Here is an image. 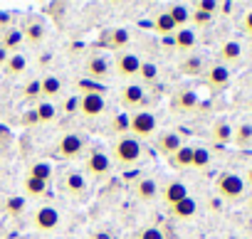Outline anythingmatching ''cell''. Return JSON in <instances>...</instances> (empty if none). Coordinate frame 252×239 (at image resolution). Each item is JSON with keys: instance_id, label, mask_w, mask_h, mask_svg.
I'll return each instance as SVG.
<instances>
[{"instance_id": "f6af8a7d", "label": "cell", "mask_w": 252, "mask_h": 239, "mask_svg": "<svg viewBox=\"0 0 252 239\" xmlns=\"http://www.w3.org/2000/svg\"><path fill=\"white\" fill-rule=\"evenodd\" d=\"M242 180H245V185H250V187H252V168H247V170H245V178H242Z\"/></svg>"}, {"instance_id": "b9f144b4", "label": "cell", "mask_w": 252, "mask_h": 239, "mask_svg": "<svg viewBox=\"0 0 252 239\" xmlns=\"http://www.w3.org/2000/svg\"><path fill=\"white\" fill-rule=\"evenodd\" d=\"M77 111H79V99L77 96H69L64 101V113H77Z\"/></svg>"}, {"instance_id": "1f68e13d", "label": "cell", "mask_w": 252, "mask_h": 239, "mask_svg": "<svg viewBox=\"0 0 252 239\" xmlns=\"http://www.w3.org/2000/svg\"><path fill=\"white\" fill-rule=\"evenodd\" d=\"M154 32H158V35H173L176 32V25L168 18V13H158L154 18Z\"/></svg>"}, {"instance_id": "7402d4cb", "label": "cell", "mask_w": 252, "mask_h": 239, "mask_svg": "<svg viewBox=\"0 0 252 239\" xmlns=\"http://www.w3.org/2000/svg\"><path fill=\"white\" fill-rule=\"evenodd\" d=\"M60 108L52 104V101H37L32 116H35V124H52L55 118H57Z\"/></svg>"}, {"instance_id": "836d02e7", "label": "cell", "mask_w": 252, "mask_h": 239, "mask_svg": "<svg viewBox=\"0 0 252 239\" xmlns=\"http://www.w3.org/2000/svg\"><path fill=\"white\" fill-rule=\"evenodd\" d=\"M210 165V151L203 148V146H195L193 148V160H190V168L195 170H205Z\"/></svg>"}, {"instance_id": "ab89813d", "label": "cell", "mask_w": 252, "mask_h": 239, "mask_svg": "<svg viewBox=\"0 0 252 239\" xmlns=\"http://www.w3.org/2000/svg\"><path fill=\"white\" fill-rule=\"evenodd\" d=\"M190 20L195 23V27H205V25L210 23V15H205V13H200V10H190Z\"/></svg>"}, {"instance_id": "8d00e7d4", "label": "cell", "mask_w": 252, "mask_h": 239, "mask_svg": "<svg viewBox=\"0 0 252 239\" xmlns=\"http://www.w3.org/2000/svg\"><path fill=\"white\" fill-rule=\"evenodd\" d=\"M40 94H42V89H40V79H30V81L23 86V99H25V101H37Z\"/></svg>"}, {"instance_id": "60d3db41", "label": "cell", "mask_w": 252, "mask_h": 239, "mask_svg": "<svg viewBox=\"0 0 252 239\" xmlns=\"http://www.w3.org/2000/svg\"><path fill=\"white\" fill-rule=\"evenodd\" d=\"M10 27H13V15L8 10H0V35H3L5 30H10Z\"/></svg>"}, {"instance_id": "7bdbcfd3", "label": "cell", "mask_w": 252, "mask_h": 239, "mask_svg": "<svg viewBox=\"0 0 252 239\" xmlns=\"http://www.w3.org/2000/svg\"><path fill=\"white\" fill-rule=\"evenodd\" d=\"M242 30H245V35H250V37H252V10L242 18Z\"/></svg>"}, {"instance_id": "4316f807", "label": "cell", "mask_w": 252, "mask_h": 239, "mask_svg": "<svg viewBox=\"0 0 252 239\" xmlns=\"http://www.w3.org/2000/svg\"><path fill=\"white\" fill-rule=\"evenodd\" d=\"M25 207H28V197H25V195H10V197L3 202V210H5V214H10V217H20V214L25 212Z\"/></svg>"}, {"instance_id": "9a60e30c", "label": "cell", "mask_w": 252, "mask_h": 239, "mask_svg": "<svg viewBox=\"0 0 252 239\" xmlns=\"http://www.w3.org/2000/svg\"><path fill=\"white\" fill-rule=\"evenodd\" d=\"M161 197L166 200V205H176V202H181V200H186L188 197V187H186V183H181V180H171L163 190H161Z\"/></svg>"}, {"instance_id": "484cf974", "label": "cell", "mask_w": 252, "mask_h": 239, "mask_svg": "<svg viewBox=\"0 0 252 239\" xmlns=\"http://www.w3.org/2000/svg\"><path fill=\"white\" fill-rule=\"evenodd\" d=\"M134 190H136V197H139L141 202H151V200H156V195L161 192L158 185H156V180H151V178H141Z\"/></svg>"}, {"instance_id": "74e56055", "label": "cell", "mask_w": 252, "mask_h": 239, "mask_svg": "<svg viewBox=\"0 0 252 239\" xmlns=\"http://www.w3.org/2000/svg\"><path fill=\"white\" fill-rule=\"evenodd\" d=\"M136 239H166V234H163L161 227L149 224V227H141V229L136 232Z\"/></svg>"}, {"instance_id": "6da1fadb", "label": "cell", "mask_w": 252, "mask_h": 239, "mask_svg": "<svg viewBox=\"0 0 252 239\" xmlns=\"http://www.w3.org/2000/svg\"><path fill=\"white\" fill-rule=\"evenodd\" d=\"M156 131H158V121H156V116L151 111L139 108V111H131L129 113V131H126V133H129L131 138H136L139 143L154 138Z\"/></svg>"}, {"instance_id": "4dcf8cb0", "label": "cell", "mask_w": 252, "mask_h": 239, "mask_svg": "<svg viewBox=\"0 0 252 239\" xmlns=\"http://www.w3.org/2000/svg\"><path fill=\"white\" fill-rule=\"evenodd\" d=\"M23 190H25V197H42L45 195V190H47V183H42V180H35V178H25L23 180Z\"/></svg>"}, {"instance_id": "ffe728a7", "label": "cell", "mask_w": 252, "mask_h": 239, "mask_svg": "<svg viewBox=\"0 0 252 239\" xmlns=\"http://www.w3.org/2000/svg\"><path fill=\"white\" fill-rule=\"evenodd\" d=\"M183 148V138L176 133V131H168V133H161L158 136V151L163 153V156H173L176 151H181Z\"/></svg>"}, {"instance_id": "ac0fdd59", "label": "cell", "mask_w": 252, "mask_h": 239, "mask_svg": "<svg viewBox=\"0 0 252 239\" xmlns=\"http://www.w3.org/2000/svg\"><path fill=\"white\" fill-rule=\"evenodd\" d=\"M5 74L10 77V79H18V77H23L25 72H28V57L23 54V52H15V54H10L8 57V62H5Z\"/></svg>"}, {"instance_id": "bcb514c9", "label": "cell", "mask_w": 252, "mask_h": 239, "mask_svg": "<svg viewBox=\"0 0 252 239\" xmlns=\"http://www.w3.org/2000/svg\"><path fill=\"white\" fill-rule=\"evenodd\" d=\"M250 212H252V200H250Z\"/></svg>"}, {"instance_id": "83f0119b", "label": "cell", "mask_w": 252, "mask_h": 239, "mask_svg": "<svg viewBox=\"0 0 252 239\" xmlns=\"http://www.w3.org/2000/svg\"><path fill=\"white\" fill-rule=\"evenodd\" d=\"M232 131H235V129H232L227 121H218V124L213 126V131H210V138L222 146V143H230V141H232Z\"/></svg>"}, {"instance_id": "f1b7e54d", "label": "cell", "mask_w": 252, "mask_h": 239, "mask_svg": "<svg viewBox=\"0 0 252 239\" xmlns=\"http://www.w3.org/2000/svg\"><path fill=\"white\" fill-rule=\"evenodd\" d=\"M181 72L188 74V77H198V74H203V57H198V54H188V57L181 62Z\"/></svg>"}, {"instance_id": "d590c367", "label": "cell", "mask_w": 252, "mask_h": 239, "mask_svg": "<svg viewBox=\"0 0 252 239\" xmlns=\"http://www.w3.org/2000/svg\"><path fill=\"white\" fill-rule=\"evenodd\" d=\"M139 79H141L144 84H151V81H156V79H158V67H156L154 62H141Z\"/></svg>"}, {"instance_id": "d4e9b609", "label": "cell", "mask_w": 252, "mask_h": 239, "mask_svg": "<svg viewBox=\"0 0 252 239\" xmlns=\"http://www.w3.org/2000/svg\"><path fill=\"white\" fill-rule=\"evenodd\" d=\"M64 190L72 197H84V192H87V178L82 173H69L64 178Z\"/></svg>"}, {"instance_id": "8992f818", "label": "cell", "mask_w": 252, "mask_h": 239, "mask_svg": "<svg viewBox=\"0 0 252 239\" xmlns=\"http://www.w3.org/2000/svg\"><path fill=\"white\" fill-rule=\"evenodd\" d=\"M60 224H62V214H60V210H55L52 205H42V207H37V210L32 212V227H35L37 232L50 234V232H57Z\"/></svg>"}, {"instance_id": "5bb4252c", "label": "cell", "mask_w": 252, "mask_h": 239, "mask_svg": "<svg viewBox=\"0 0 252 239\" xmlns=\"http://www.w3.org/2000/svg\"><path fill=\"white\" fill-rule=\"evenodd\" d=\"M40 89H42L40 99L42 101H52V99H57L62 94V79L57 74H47V77L40 79Z\"/></svg>"}, {"instance_id": "277c9868", "label": "cell", "mask_w": 252, "mask_h": 239, "mask_svg": "<svg viewBox=\"0 0 252 239\" xmlns=\"http://www.w3.org/2000/svg\"><path fill=\"white\" fill-rule=\"evenodd\" d=\"M111 170H114V163H111V156L106 153V151H101V148H96V151H92L89 156H87V160H84V173L92 178V180H106L109 175H111Z\"/></svg>"}, {"instance_id": "7c38bea8", "label": "cell", "mask_w": 252, "mask_h": 239, "mask_svg": "<svg viewBox=\"0 0 252 239\" xmlns=\"http://www.w3.org/2000/svg\"><path fill=\"white\" fill-rule=\"evenodd\" d=\"M104 45L109 50H114V52H126L129 45H131V35H129V30H124V27H114V30H109L104 35Z\"/></svg>"}, {"instance_id": "603a6c76", "label": "cell", "mask_w": 252, "mask_h": 239, "mask_svg": "<svg viewBox=\"0 0 252 239\" xmlns=\"http://www.w3.org/2000/svg\"><path fill=\"white\" fill-rule=\"evenodd\" d=\"M195 42H198V37H195V30H190V27L173 32V45H176L178 52H190L195 47Z\"/></svg>"}, {"instance_id": "44dd1931", "label": "cell", "mask_w": 252, "mask_h": 239, "mask_svg": "<svg viewBox=\"0 0 252 239\" xmlns=\"http://www.w3.org/2000/svg\"><path fill=\"white\" fill-rule=\"evenodd\" d=\"M171 214H173L176 219H193V217L198 214V200H193V197L188 195L186 200H181V202H176V205L171 207Z\"/></svg>"}, {"instance_id": "52a82bcc", "label": "cell", "mask_w": 252, "mask_h": 239, "mask_svg": "<svg viewBox=\"0 0 252 239\" xmlns=\"http://www.w3.org/2000/svg\"><path fill=\"white\" fill-rule=\"evenodd\" d=\"M141 57L136 52H121L114 62V74L119 79H136L139 77V69H141Z\"/></svg>"}, {"instance_id": "2e32d148", "label": "cell", "mask_w": 252, "mask_h": 239, "mask_svg": "<svg viewBox=\"0 0 252 239\" xmlns=\"http://www.w3.org/2000/svg\"><path fill=\"white\" fill-rule=\"evenodd\" d=\"M23 45H25V40H23L20 27H10V30H5L3 35H0V47H3L8 54L20 52V47H23Z\"/></svg>"}, {"instance_id": "e575fe53", "label": "cell", "mask_w": 252, "mask_h": 239, "mask_svg": "<svg viewBox=\"0 0 252 239\" xmlns=\"http://www.w3.org/2000/svg\"><path fill=\"white\" fill-rule=\"evenodd\" d=\"M232 141L240 146V148H247L252 143V126L250 124H240L235 131H232Z\"/></svg>"}, {"instance_id": "f35d334b", "label": "cell", "mask_w": 252, "mask_h": 239, "mask_svg": "<svg viewBox=\"0 0 252 239\" xmlns=\"http://www.w3.org/2000/svg\"><path fill=\"white\" fill-rule=\"evenodd\" d=\"M218 8H220V3H215V0H200V3H195L193 10H200V13H205V15L213 18L218 13Z\"/></svg>"}, {"instance_id": "cb8c5ba5", "label": "cell", "mask_w": 252, "mask_h": 239, "mask_svg": "<svg viewBox=\"0 0 252 239\" xmlns=\"http://www.w3.org/2000/svg\"><path fill=\"white\" fill-rule=\"evenodd\" d=\"M166 13H168V18L173 20L176 30H183V27H188V23H190V8H188V5H183V3H176V5H171Z\"/></svg>"}, {"instance_id": "f546056e", "label": "cell", "mask_w": 252, "mask_h": 239, "mask_svg": "<svg viewBox=\"0 0 252 239\" xmlns=\"http://www.w3.org/2000/svg\"><path fill=\"white\" fill-rule=\"evenodd\" d=\"M52 163H47V160H40V163H35V165H30V178H35V180H42V183H50L52 180Z\"/></svg>"}, {"instance_id": "30bf717a", "label": "cell", "mask_w": 252, "mask_h": 239, "mask_svg": "<svg viewBox=\"0 0 252 239\" xmlns=\"http://www.w3.org/2000/svg\"><path fill=\"white\" fill-rule=\"evenodd\" d=\"M20 32H23L25 45H30V47H35V50L42 47V42H45V37H47V27H45V23H42L40 18H28V20L23 23Z\"/></svg>"}, {"instance_id": "ba28073f", "label": "cell", "mask_w": 252, "mask_h": 239, "mask_svg": "<svg viewBox=\"0 0 252 239\" xmlns=\"http://www.w3.org/2000/svg\"><path fill=\"white\" fill-rule=\"evenodd\" d=\"M106 111V99L99 94V91H84L79 96V116L84 118H99L101 113Z\"/></svg>"}, {"instance_id": "8fae6325", "label": "cell", "mask_w": 252, "mask_h": 239, "mask_svg": "<svg viewBox=\"0 0 252 239\" xmlns=\"http://www.w3.org/2000/svg\"><path fill=\"white\" fill-rule=\"evenodd\" d=\"M84 72H87V77H89V79H94V81H106V79H109V74H111V67H109L106 57L94 54V57H89V59H87Z\"/></svg>"}, {"instance_id": "d6a6232c", "label": "cell", "mask_w": 252, "mask_h": 239, "mask_svg": "<svg viewBox=\"0 0 252 239\" xmlns=\"http://www.w3.org/2000/svg\"><path fill=\"white\" fill-rule=\"evenodd\" d=\"M190 160H193V146H183L181 151H176L171 156L173 168H190Z\"/></svg>"}, {"instance_id": "e0dca14e", "label": "cell", "mask_w": 252, "mask_h": 239, "mask_svg": "<svg viewBox=\"0 0 252 239\" xmlns=\"http://www.w3.org/2000/svg\"><path fill=\"white\" fill-rule=\"evenodd\" d=\"M218 57H220V64H225V67H227V64H235V62H240V57H242V45L235 42V40H227V42L220 45Z\"/></svg>"}, {"instance_id": "7a4b0ae2", "label": "cell", "mask_w": 252, "mask_h": 239, "mask_svg": "<svg viewBox=\"0 0 252 239\" xmlns=\"http://www.w3.org/2000/svg\"><path fill=\"white\" fill-rule=\"evenodd\" d=\"M141 153H144V148H141V143L136 138L121 136L111 146V163H116L119 168H129V165H134V163L141 160Z\"/></svg>"}, {"instance_id": "3957f363", "label": "cell", "mask_w": 252, "mask_h": 239, "mask_svg": "<svg viewBox=\"0 0 252 239\" xmlns=\"http://www.w3.org/2000/svg\"><path fill=\"white\" fill-rule=\"evenodd\" d=\"M245 190H247V185H245V180H242L237 173H220L218 180H215V192H218V197L225 200V202H237V200H242Z\"/></svg>"}, {"instance_id": "d6986e66", "label": "cell", "mask_w": 252, "mask_h": 239, "mask_svg": "<svg viewBox=\"0 0 252 239\" xmlns=\"http://www.w3.org/2000/svg\"><path fill=\"white\" fill-rule=\"evenodd\" d=\"M195 106H198V94H195L193 89H183V91H178L176 99H173V108L181 111V113L195 111Z\"/></svg>"}, {"instance_id": "9c48e42d", "label": "cell", "mask_w": 252, "mask_h": 239, "mask_svg": "<svg viewBox=\"0 0 252 239\" xmlns=\"http://www.w3.org/2000/svg\"><path fill=\"white\" fill-rule=\"evenodd\" d=\"M119 96H121V106L129 108V113L144 108V104H146V89H144V84H124Z\"/></svg>"}, {"instance_id": "5b68a950", "label": "cell", "mask_w": 252, "mask_h": 239, "mask_svg": "<svg viewBox=\"0 0 252 239\" xmlns=\"http://www.w3.org/2000/svg\"><path fill=\"white\" fill-rule=\"evenodd\" d=\"M82 153H84V138L74 131L62 133L55 143V156L62 158V160H77Z\"/></svg>"}, {"instance_id": "ee69618b", "label": "cell", "mask_w": 252, "mask_h": 239, "mask_svg": "<svg viewBox=\"0 0 252 239\" xmlns=\"http://www.w3.org/2000/svg\"><path fill=\"white\" fill-rule=\"evenodd\" d=\"M8 57H10V54H8V52H5L3 47H0V69H3V67H5V62H8Z\"/></svg>"}, {"instance_id": "4fadbf2b", "label": "cell", "mask_w": 252, "mask_h": 239, "mask_svg": "<svg viewBox=\"0 0 252 239\" xmlns=\"http://www.w3.org/2000/svg\"><path fill=\"white\" fill-rule=\"evenodd\" d=\"M205 81L213 91H222L227 84H230V69L225 64H213L205 74Z\"/></svg>"}]
</instances>
